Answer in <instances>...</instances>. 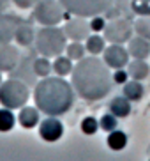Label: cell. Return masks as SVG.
Here are the masks:
<instances>
[{
    "instance_id": "6da1fadb",
    "label": "cell",
    "mask_w": 150,
    "mask_h": 161,
    "mask_svg": "<svg viewBox=\"0 0 150 161\" xmlns=\"http://www.w3.org/2000/svg\"><path fill=\"white\" fill-rule=\"evenodd\" d=\"M72 87L80 97L85 101H99L111 92L115 81L110 75L104 60H99L95 55L78 60L72 73Z\"/></svg>"
},
{
    "instance_id": "7a4b0ae2",
    "label": "cell",
    "mask_w": 150,
    "mask_h": 161,
    "mask_svg": "<svg viewBox=\"0 0 150 161\" xmlns=\"http://www.w3.org/2000/svg\"><path fill=\"white\" fill-rule=\"evenodd\" d=\"M34 101L48 117H60L74 104V87L62 76H46L34 89Z\"/></svg>"
},
{
    "instance_id": "3957f363",
    "label": "cell",
    "mask_w": 150,
    "mask_h": 161,
    "mask_svg": "<svg viewBox=\"0 0 150 161\" xmlns=\"http://www.w3.org/2000/svg\"><path fill=\"white\" fill-rule=\"evenodd\" d=\"M67 36L62 29L56 27H42L35 34V48L42 57L55 58L62 55V52L67 48Z\"/></svg>"
},
{
    "instance_id": "277c9868",
    "label": "cell",
    "mask_w": 150,
    "mask_h": 161,
    "mask_svg": "<svg viewBox=\"0 0 150 161\" xmlns=\"http://www.w3.org/2000/svg\"><path fill=\"white\" fill-rule=\"evenodd\" d=\"M30 97V90L21 80L9 78L0 85V104L5 108H23Z\"/></svg>"
},
{
    "instance_id": "5b68a950",
    "label": "cell",
    "mask_w": 150,
    "mask_h": 161,
    "mask_svg": "<svg viewBox=\"0 0 150 161\" xmlns=\"http://www.w3.org/2000/svg\"><path fill=\"white\" fill-rule=\"evenodd\" d=\"M34 18L44 27H56L66 18V7L58 0H39L34 9Z\"/></svg>"
},
{
    "instance_id": "8992f818",
    "label": "cell",
    "mask_w": 150,
    "mask_h": 161,
    "mask_svg": "<svg viewBox=\"0 0 150 161\" xmlns=\"http://www.w3.org/2000/svg\"><path fill=\"white\" fill-rule=\"evenodd\" d=\"M113 0H62V4L71 13L80 16H92L106 11L111 5Z\"/></svg>"
},
{
    "instance_id": "52a82bcc",
    "label": "cell",
    "mask_w": 150,
    "mask_h": 161,
    "mask_svg": "<svg viewBox=\"0 0 150 161\" xmlns=\"http://www.w3.org/2000/svg\"><path fill=\"white\" fill-rule=\"evenodd\" d=\"M132 32H134V27L127 19H113V21L106 23L104 39L110 41L111 44H124V43H129Z\"/></svg>"
},
{
    "instance_id": "ba28073f",
    "label": "cell",
    "mask_w": 150,
    "mask_h": 161,
    "mask_svg": "<svg viewBox=\"0 0 150 161\" xmlns=\"http://www.w3.org/2000/svg\"><path fill=\"white\" fill-rule=\"evenodd\" d=\"M103 53H104L103 60L111 69H124L129 64V57H131L127 48H124L122 44H110V46L104 48Z\"/></svg>"
},
{
    "instance_id": "9c48e42d",
    "label": "cell",
    "mask_w": 150,
    "mask_h": 161,
    "mask_svg": "<svg viewBox=\"0 0 150 161\" xmlns=\"http://www.w3.org/2000/svg\"><path fill=\"white\" fill-rule=\"evenodd\" d=\"M39 135L44 142H58L64 136V124L56 117H48L42 122H39Z\"/></svg>"
},
{
    "instance_id": "30bf717a",
    "label": "cell",
    "mask_w": 150,
    "mask_h": 161,
    "mask_svg": "<svg viewBox=\"0 0 150 161\" xmlns=\"http://www.w3.org/2000/svg\"><path fill=\"white\" fill-rule=\"evenodd\" d=\"M19 50L11 43H0V71L11 73L19 64Z\"/></svg>"
},
{
    "instance_id": "8fae6325",
    "label": "cell",
    "mask_w": 150,
    "mask_h": 161,
    "mask_svg": "<svg viewBox=\"0 0 150 161\" xmlns=\"http://www.w3.org/2000/svg\"><path fill=\"white\" fill-rule=\"evenodd\" d=\"M64 32H66V36L69 39H72V41H83V39H87L90 36V23L87 21V19H83V16H80V18H72L69 19L66 25H64Z\"/></svg>"
},
{
    "instance_id": "7c38bea8",
    "label": "cell",
    "mask_w": 150,
    "mask_h": 161,
    "mask_svg": "<svg viewBox=\"0 0 150 161\" xmlns=\"http://www.w3.org/2000/svg\"><path fill=\"white\" fill-rule=\"evenodd\" d=\"M127 52L132 58H140V60H145L150 55V41L145 37H131L129 43H127Z\"/></svg>"
},
{
    "instance_id": "4fadbf2b",
    "label": "cell",
    "mask_w": 150,
    "mask_h": 161,
    "mask_svg": "<svg viewBox=\"0 0 150 161\" xmlns=\"http://www.w3.org/2000/svg\"><path fill=\"white\" fill-rule=\"evenodd\" d=\"M39 112H41V110H39L37 106H23V108H19V114H18L19 126H21V128H25V129L35 128V126L41 122Z\"/></svg>"
},
{
    "instance_id": "5bb4252c",
    "label": "cell",
    "mask_w": 150,
    "mask_h": 161,
    "mask_svg": "<svg viewBox=\"0 0 150 161\" xmlns=\"http://www.w3.org/2000/svg\"><path fill=\"white\" fill-rule=\"evenodd\" d=\"M14 41L19 44V46H30V44L35 41V30L30 23L27 21H21L16 27V34H14Z\"/></svg>"
},
{
    "instance_id": "9a60e30c",
    "label": "cell",
    "mask_w": 150,
    "mask_h": 161,
    "mask_svg": "<svg viewBox=\"0 0 150 161\" xmlns=\"http://www.w3.org/2000/svg\"><path fill=\"white\" fill-rule=\"evenodd\" d=\"M131 110H132L131 101L127 99L126 96H117V97H113L111 103H110V112L118 119H126L127 115L131 114Z\"/></svg>"
},
{
    "instance_id": "2e32d148",
    "label": "cell",
    "mask_w": 150,
    "mask_h": 161,
    "mask_svg": "<svg viewBox=\"0 0 150 161\" xmlns=\"http://www.w3.org/2000/svg\"><path fill=\"white\" fill-rule=\"evenodd\" d=\"M127 73L131 76L132 80H145L148 78L150 75V66L147 64L145 60H140V58H134L132 62L127 64Z\"/></svg>"
},
{
    "instance_id": "e0dca14e",
    "label": "cell",
    "mask_w": 150,
    "mask_h": 161,
    "mask_svg": "<svg viewBox=\"0 0 150 161\" xmlns=\"http://www.w3.org/2000/svg\"><path fill=\"white\" fill-rule=\"evenodd\" d=\"M122 92L131 103H136V101H140L141 97H143V94H145V87L141 85L140 80H127L126 83H124Z\"/></svg>"
},
{
    "instance_id": "ac0fdd59",
    "label": "cell",
    "mask_w": 150,
    "mask_h": 161,
    "mask_svg": "<svg viewBox=\"0 0 150 161\" xmlns=\"http://www.w3.org/2000/svg\"><path fill=\"white\" fill-rule=\"evenodd\" d=\"M16 19L7 18V16H0V43H11L16 34Z\"/></svg>"
},
{
    "instance_id": "d6986e66",
    "label": "cell",
    "mask_w": 150,
    "mask_h": 161,
    "mask_svg": "<svg viewBox=\"0 0 150 161\" xmlns=\"http://www.w3.org/2000/svg\"><path fill=\"white\" fill-rule=\"evenodd\" d=\"M106 142H108V147L111 151L118 152V151H124L127 145V135L120 129H115V131L108 133V138H106Z\"/></svg>"
},
{
    "instance_id": "ffe728a7",
    "label": "cell",
    "mask_w": 150,
    "mask_h": 161,
    "mask_svg": "<svg viewBox=\"0 0 150 161\" xmlns=\"http://www.w3.org/2000/svg\"><path fill=\"white\" fill-rule=\"evenodd\" d=\"M72 69H74V66H72V60H71L69 57H64V55H58V57H55V60H53V73H55L56 76H67L72 73Z\"/></svg>"
},
{
    "instance_id": "44dd1931",
    "label": "cell",
    "mask_w": 150,
    "mask_h": 161,
    "mask_svg": "<svg viewBox=\"0 0 150 161\" xmlns=\"http://www.w3.org/2000/svg\"><path fill=\"white\" fill-rule=\"evenodd\" d=\"M85 48L90 55H99V53L104 52L106 48V41H104L103 36H88L85 39Z\"/></svg>"
},
{
    "instance_id": "7402d4cb",
    "label": "cell",
    "mask_w": 150,
    "mask_h": 161,
    "mask_svg": "<svg viewBox=\"0 0 150 161\" xmlns=\"http://www.w3.org/2000/svg\"><path fill=\"white\" fill-rule=\"evenodd\" d=\"M32 69L34 73H35V76H39V78H46V76H50V73L53 71V64H50V58L48 57H39L35 58V60L32 62Z\"/></svg>"
},
{
    "instance_id": "603a6c76",
    "label": "cell",
    "mask_w": 150,
    "mask_h": 161,
    "mask_svg": "<svg viewBox=\"0 0 150 161\" xmlns=\"http://www.w3.org/2000/svg\"><path fill=\"white\" fill-rule=\"evenodd\" d=\"M16 124V115L11 108H0V133H7L14 128Z\"/></svg>"
},
{
    "instance_id": "cb8c5ba5",
    "label": "cell",
    "mask_w": 150,
    "mask_h": 161,
    "mask_svg": "<svg viewBox=\"0 0 150 161\" xmlns=\"http://www.w3.org/2000/svg\"><path fill=\"white\" fill-rule=\"evenodd\" d=\"M85 52H87V48H85L80 41H72V43L67 44V48H66V53L71 60H81V58H85Z\"/></svg>"
},
{
    "instance_id": "d4e9b609",
    "label": "cell",
    "mask_w": 150,
    "mask_h": 161,
    "mask_svg": "<svg viewBox=\"0 0 150 161\" xmlns=\"http://www.w3.org/2000/svg\"><path fill=\"white\" fill-rule=\"evenodd\" d=\"M80 128H81V133H83V135H87V136H92V135H95V133L101 129V126H99V120H97V119L92 117V115H88V117H85L83 120H81Z\"/></svg>"
},
{
    "instance_id": "484cf974",
    "label": "cell",
    "mask_w": 150,
    "mask_h": 161,
    "mask_svg": "<svg viewBox=\"0 0 150 161\" xmlns=\"http://www.w3.org/2000/svg\"><path fill=\"white\" fill-rule=\"evenodd\" d=\"M132 27H134V32L140 37H145L150 41V16H141L140 19H136V23Z\"/></svg>"
},
{
    "instance_id": "4316f807",
    "label": "cell",
    "mask_w": 150,
    "mask_h": 161,
    "mask_svg": "<svg viewBox=\"0 0 150 161\" xmlns=\"http://www.w3.org/2000/svg\"><path fill=\"white\" fill-rule=\"evenodd\" d=\"M99 126H101V129L104 133H111L118 128V117H115L111 112L110 114H104L103 117L99 119Z\"/></svg>"
},
{
    "instance_id": "83f0119b",
    "label": "cell",
    "mask_w": 150,
    "mask_h": 161,
    "mask_svg": "<svg viewBox=\"0 0 150 161\" xmlns=\"http://www.w3.org/2000/svg\"><path fill=\"white\" fill-rule=\"evenodd\" d=\"M131 9L140 16H150V0H132Z\"/></svg>"
},
{
    "instance_id": "f1b7e54d",
    "label": "cell",
    "mask_w": 150,
    "mask_h": 161,
    "mask_svg": "<svg viewBox=\"0 0 150 161\" xmlns=\"http://www.w3.org/2000/svg\"><path fill=\"white\" fill-rule=\"evenodd\" d=\"M90 23V30L92 32H103L104 29H106V19L103 18V16H92V19L88 21Z\"/></svg>"
},
{
    "instance_id": "f546056e",
    "label": "cell",
    "mask_w": 150,
    "mask_h": 161,
    "mask_svg": "<svg viewBox=\"0 0 150 161\" xmlns=\"http://www.w3.org/2000/svg\"><path fill=\"white\" fill-rule=\"evenodd\" d=\"M127 78H131V76H129V73L126 69H115V73H113V81L117 85H124L127 81Z\"/></svg>"
},
{
    "instance_id": "4dcf8cb0",
    "label": "cell",
    "mask_w": 150,
    "mask_h": 161,
    "mask_svg": "<svg viewBox=\"0 0 150 161\" xmlns=\"http://www.w3.org/2000/svg\"><path fill=\"white\" fill-rule=\"evenodd\" d=\"M13 2L19 9H28V7H34V4H35V0H13Z\"/></svg>"
},
{
    "instance_id": "1f68e13d",
    "label": "cell",
    "mask_w": 150,
    "mask_h": 161,
    "mask_svg": "<svg viewBox=\"0 0 150 161\" xmlns=\"http://www.w3.org/2000/svg\"><path fill=\"white\" fill-rule=\"evenodd\" d=\"M7 7V0H0V13Z\"/></svg>"
},
{
    "instance_id": "d6a6232c",
    "label": "cell",
    "mask_w": 150,
    "mask_h": 161,
    "mask_svg": "<svg viewBox=\"0 0 150 161\" xmlns=\"http://www.w3.org/2000/svg\"><path fill=\"white\" fill-rule=\"evenodd\" d=\"M2 81L4 80H2V71H0V85H2Z\"/></svg>"
}]
</instances>
